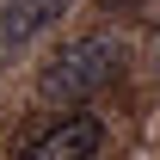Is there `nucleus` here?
Returning a JSON list of instances; mask_svg holds the SVG:
<instances>
[{"instance_id":"f257e3e1","label":"nucleus","mask_w":160,"mask_h":160,"mask_svg":"<svg viewBox=\"0 0 160 160\" xmlns=\"http://www.w3.org/2000/svg\"><path fill=\"white\" fill-rule=\"evenodd\" d=\"M117 68H123V43L117 37H80V43H68V49L37 74V99L80 105V99H92L99 86H111Z\"/></svg>"},{"instance_id":"f03ea898","label":"nucleus","mask_w":160,"mask_h":160,"mask_svg":"<svg viewBox=\"0 0 160 160\" xmlns=\"http://www.w3.org/2000/svg\"><path fill=\"white\" fill-rule=\"evenodd\" d=\"M105 148V123L99 117H68L62 129H49V136L31 142V160H86Z\"/></svg>"},{"instance_id":"7ed1b4c3","label":"nucleus","mask_w":160,"mask_h":160,"mask_svg":"<svg viewBox=\"0 0 160 160\" xmlns=\"http://www.w3.org/2000/svg\"><path fill=\"white\" fill-rule=\"evenodd\" d=\"M62 12H68V0H0V43H31Z\"/></svg>"},{"instance_id":"20e7f679","label":"nucleus","mask_w":160,"mask_h":160,"mask_svg":"<svg viewBox=\"0 0 160 160\" xmlns=\"http://www.w3.org/2000/svg\"><path fill=\"white\" fill-rule=\"evenodd\" d=\"M154 68H160V31H154Z\"/></svg>"}]
</instances>
